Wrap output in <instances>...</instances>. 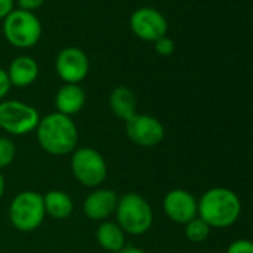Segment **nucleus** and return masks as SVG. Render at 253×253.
Here are the masks:
<instances>
[{
    "instance_id": "obj_1",
    "label": "nucleus",
    "mask_w": 253,
    "mask_h": 253,
    "mask_svg": "<svg viewBox=\"0 0 253 253\" xmlns=\"http://www.w3.org/2000/svg\"><path fill=\"white\" fill-rule=\"evenodd\" d=\"M36 139L39 146L49 155H72L79 142L78 125L70 116L52 112L41 118L36 128Z\"/></svg>"
},
{
    "instance_id": "obj_2",
    "label": "nucleus",
    "mask_w": 253,
    "mask_h": 253,
    "mask_svg": "<svg viewBox=\"0 0 253 253\" xmlns=\"http://www.w3.org/2000/svg\"><path fill=\"white\" fill-rule=\"evenodd\" d=\"M241 213V201L229 188H210L198 200V217L210 228H228L237 222Z\"/></svg>"
},
{
    "instance_id": "obj_3",
    "label": "nucleus",
    "mask_w": 253,
    "mask_h": 253,
    "mask_svg": "<svg viewBox=\"0 0 253 253\" xmlns=\"http://www.w3.org/2000/svg\"><path fill=\"white\" fill-rule=\"evenodd\" d=\"M115 222L125 234L143 235L154 223V210L149 201L137 192H125L119 197Z\"/></svg>"
},
{
    "instance_id": "obj_4",
    "label": "nucleus",
    "mask_w": 253,
    "mask_h": 253,
    "mask_svg": "<svg viewBox=\"0 0 253 253\" xmlns=\"http://www.w3.org/2000/svg\"><path fill=\"white\" fill-rule=\"evenodd\" d=\"M12 226L21 232H33L43 223L46 217L43 195L36 191L18 192L8 209Z\"/></svg>"
},
{
    "instance_id": "obj_5",
    "label": "nucleus",
    "mask_w": 253,
    "mask_h": 253,
    "mask_svg": "<svg viewBox=\"0 0 253 253\" xmlns=\"http://www.w3.org/2000/svg\"><path fill=\"white\" fill-rule=\"evenodd\" d=\"M70 169L78 183L89 189L100 188L109 174L104 157L91 146L75 149L70 157Z\"/></svg>"
},
{
    "instance_id": "obj_6",
    "label": "nucleus",
    "mask_w": 253,
    "mask_h": 253,
    "mask_svg": "<svg viewBox=\"0 0 253 253\" xmlns=\"http://www.w3.org/2000/svg\"><path fill=\"white\" fill-rule=\"evenodd\" d=\"M3 35L14 48L29 49L39 43L42 38V24L33 12L14 9L3 20Z\"/></svg>"
},
{
    "instance_id": "obj_7",
    "label": "nucleus",
    "mask_w": 253,
    "mask_h": 253,
    "mask_svg": "<svg viewBox=\"0 0 253 253\" xmlns=\"http://www.w3.org/2000/svg\"><path fill=\"white\" fill-rule=\"evenodd\" d=\"M41 113L29 103L20 100L0 101V128L11 136H26L36 131Z\"/></svg>"
},
{
    "instance_id": "obj_8",
    "label": "nucleus",
    "mask_w": 253,
    "mask_h": 253,
    "mask_svg": "<svg viewBox=\"0 0 253 253\" xmlns=\"http://www.w3.org/2000/svg\"><path fill=\"white\" fill-rule=\"evenodd\" d=\"M125 134L139 148H155L166 136V128L163 122L148 113H136L125 122Z\"/></svg>"
},
{
    "instance_id": "obj_9",
    "label": "nucleus",
    "mask_w": 253,
    "mask_h": 253,
    "mask_svg": "<svg viewBox=\"0 0 253 253\" xmlns=\"http://www.w3.org/2000/svg\"><path fill=\"white\" fill-rule=\"evenodd\" d=\"M130 30L133 35L145 42H157L163 36H167L169 23L166 17L149 6L136 9L130 17Z\"/></svg>"
},
{
    "instance_id": "obj_10",
    "label": "nucleus",
    "mask_w": 253,
    "mask_h": 253,
    "mask_svg": "<svg viewBox=\"0 0 253 253\" xmlns=\"http://www.w3.org/2000/svg\"><path fill=\"white\" fill-rule=\"evenodd\" d=\"M57 76L64 84H81L89 73V58L81 48L66 46L55 57Z\"/></svg>"
},
{
    "instance_id": "obj_11",
    "label": "nucleus",
    "mask_w": 253,
    "mask_h": 253,
    "mask_svg": "<svg viewBox=\"0 0 253 253\" xmlns=\"http://www.w3.org/2000/svg\"><path fill=\"white\" fill-rule=\"evenodd\" d=\"M163 210L170 220L185 225L198 216V200L189 191L176 188L164 195Z\"/></svg>"
},
{
    "instance_id": "obj_12",
    "label": "nucleus",
    "mask_w": 253,
    "mask_h": 253,
    "mask_svg": "<svg viewBox=\"0 0 253 253\" xmlns=\"http://www.w3.org/2000/svg\"><path fill=\"white\" fill-rule=\"evenodd\" d=\"M119 195L116 191L109 188H95L92 189L82 203V210L85 216L95 222L109 220L112 214H115L118 206Z\"/></svg>"
},
{
    "instance_id": "obj_13",
    "label": "nucleus",
    "mask_w": 253,
    "mask_h": 253,
    "mask_svg": "<svg viewBox=\"0 0 253 253\" xmlns=\"http://www.w3.org/2000/svg\"><path fill=\"white\" fill-rule=\"evenodd\" d=\"M86 103V94L85 89L78 84H64L58 88L54 104L55 112L66 115V116H75L78 115Z\"/></svg>"
},
{
    "instance_id": "obj_14",
    "label": "nucleus",
    "mask_w": 253,
    "mask_h": 253,
    "mask_svg": "<svg viewBox=\"0 0 253 253\" xmlns=\"http://www.w3.org/2000/svg\"><path fill=\"white\" fill-rule=\"evenodd\" d=\"M9 82L15 88H26L33 85L39 78V64L30 55H20L14 58L6 70Z\"/></svg>"
},
{
    "instance_id": "obj_15",
    "label": "nucleus",
    "mask_w": 253,
    "mask_h": 253,
    "mask_svg": "<svg viewBox=\"0 0 253 253\" xmlns=\"http://www.w3.org/2000/svg\"><path fill=\"white\" fill-rule=\"evenodd\" d=\"M109 107L118 119L126 122L137 113V97L131 88L118 85L109 95Z\"/></svg>"
},
{
    "instance_id": "obj_16",
    "label": "nucleus",
    "mask_w": 253,
    "mask_h": 253,
    "mask_svg": "<svg viewBox=\"0 0 253 253\" xmlns=\"http://www.w3.org/2000/svg\"><path fill=\"white\" fill-rule=\"evenodd\" d=\"M43 204L46 216L55 220H66L73 214L75 201L73 198L61 189H51L43 194Z\"/></svg>"
},
{
    "instance_id": "obj_17",
    "label": "nucleus",
    "mask_w": 253,
    "mask_h": 253,
    "mask_svg": "<svg viewBox=\"0 0 253 253\" xmlns=\"http://www.w3.org/2000/svg\"><path fill=\"white\" fill-rule=\"evenodd\" d=\"M126 234L115 220L100 222L95 231V240L101 249L112 253H119L126 246Z\"/></svg>"
},
{
    "instance_id": "obj_18",
    "label": "nucleus",
    "mask_w": 253,
    "mask_h": 253,
    "mask_svg": "<svg viewBox=\"0 0 253 253\" xmlns=\"http://www.w3.org/2000/svg\"><path fill=\"white\" fill-rule=\"evenodd\" d=\"M210 226L201 219V217H194L188 223H185V235L191 243H203L209 238L210 235Z\"/></svg>"
},
{
    "instance_id": "obj_19",
    "label": "nucleus",
    "mask_w": 253,
    "mask_h": 253,
    "mask_svg": "<svg viewBox=\"0 0 253 253\" xmlns=\"http://www.w3.org/2000/svg\"><path fill=\"white\" fill-rule=\"evenodd\" d=\"M15 157H17L15 143L6 136H0V171L9 167L14 163Z\"/></svg>"
},
{
    "instance_id": "obj_20",
    "label": "nucleus",
    "mask_w": 253,
    "mask_h": 253,
    "mask_svg": "<svg viewBox=\"0 0 253 253\" xmlns=\"http://www.w3.org/2000/svg\"><path fill=\"white\" fill-rule=\"evenodd\" d=\"M154 48L158 55L161 57H169L174 52V42L169 36H163L157 42H154Z\"/></svg>"
},
{
    "instance_id": "obj_21",
    "label": "nucleus",
    "mask_w": 253,
    "mask_h": 253,
    "mask_svg": "<svg viewBox=\"0 0 253 253\" xmlns=\"http://www.w3.org/2000/svg\"><path fill=\"white\" fill-rule=\"evenodd\" d=\"M226 253H253V241L247 238H238L228 246Z\"/></svg>"
},
{
    "instance_id": "obj_22",
    "label": "nucleus",
    "mask_w": 253,
    "mask_h": 253,
    "mask_svg": "<svg viewBox=\"0 0 253 253\" xmlns=\"http://www.w3.org/2000/svg\"><path fill=\"white\" fill-rule=\"evenodd\" d=\"M12 85L9 82V78H8V73L5 69L0 67V101L6 100V95L9 94Z\"/></svg>"
},
{
    "instance_id": "obj_23",
    "label": "nucleus",
    "mask_w": 253,
    "mask_h": 253,
    "mask_svg": "<svg viewBox=\"0 0 253 253\" xmlns=\"http://www.w3.org/2000/svg\"><path fill=\"white\" fill-rule=\"evenodd\" d=\"M17 2H18V9L35 14V11L42 8V5L45 3V0H17Z\"/></svg>"
},
{
    "instance_id": "obj_24",
    "label": "nucleus",
    "mask_w": 253,
    "mask_h": 253,
    "mask_svg": "<svg viewBox=\"0 0 253 253\" xmlns=\"http://www.w3.org/2000/svg\"><path fill=\"white\" fill-rule=\"evenodd\" d=\"M14 9V0H0V21H3Z\"/></svg>"
},
{
    "instance_id": "obj_25",
    "label": "nucleus",
    "mask_w": 253,
    "mask_h": 253,
    "mask_svg": "<svg viewBox=\"0 0 253 253\" xmlns=\"http://www.w3.org/2000/svg\"><path fill=\"white\" fill-rule=\"evenodd\" d=\"M119 253H148L146 250L137 247V246H125Z\"/></svg>"
},
{
    "instance_id": "obj_26",
    "label": "nucleus",
    "mask_w": 253,
    "mask_h": 253,
    "mask_svg": "<svg viewBox=\"0 0 253 253\" xmlns=\"http://www.w3.org/2000/svg\"><path fill=\"white\" fill-rule=\"evenodd\" d=\"M5 191H6V180H5V176L2 174V171H0V200L3 198Z\"/></svg>"
}]
</instances>
